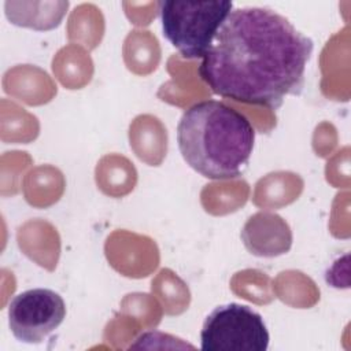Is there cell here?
Wrapping results in <instances>:
<instances>
[{
    "instance_id": "6da1fadb",
    "label": "cell",
    "mask_w": 351,
    "mask_h": 351,
    "mask_svg": "<svg viewBox=\"0 0 351 351\" xmlns=\"http://www.w3.org/2000/svg\"><path fill=\"white\" fill-rule=\"evenodd\" d=\"M314 43L267 7L232 10L202 58L199 75L213 93L277 110L302 93Z\"/></svg>"
},
{
    "instance_id": "7a4b0ae2",
    "label": "cell",
    "mask_w": 351,
    "mask_h": 351,
    "mask_svg": "<svg viewBox=\"0 0 351 351\" xmlns=\"http://www.w3.org/2000/svg\"><path fill=\"white\" fill-rule=\"evenodd\" d=\"M254 141L255 129L248 118L219 100L192 104L177 125V143L184 160L210 180L241 176Z\"/></svg>"
},
{
    "instance_id": "3957f363",
    "label": "cell",
    "mask_w": 351,
    "mask_h": 351,
    "mask_svg": "<svg viewBox=\"0 0 351 351\" xmlns=\"http://www.w3.org/2000/svg\"><path fill=\"white\" fill-rule=\"evenodd\" d=\"M232 10L228 0L160 1L163 36L184 58H203Z\"/></svg>"
},
{
    "instance_id": "277c9868",
    "label": "cell",
    "mask_w": 351,
    "mask_h": 351,
    "mask_svg": "<svg viewBox=\"0 0 351 351\" xmlns=\"http://www.w3.org/2000/svg\"><path fill=\"white\" fill-rule=\"evenodd\" d=\"M269 340L262 315L240 303L215 307L200 332V348L204 351H266Z\"/></svg>"
},
{
    "instance_id": "5b68a950",
    "label": "cell",
    "mask_w": 351,
    "mask_h": 351,
    "mask_svg": "<svg viewBox=\"0 0 351 351\" xmlns=\"http://www.w3.org/2000/svg\"><path fill=\"white\" fill-rule=\"evenodd\" d=\"M66 318L63 298L48 288H33L14 296L8 304V326L18 341L38 344Z\"/></svg>"
}]
</instances>
